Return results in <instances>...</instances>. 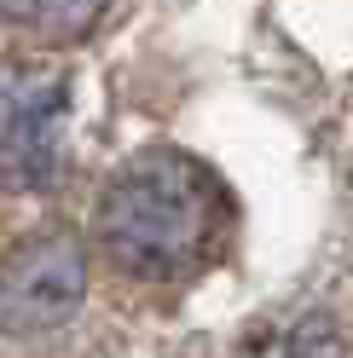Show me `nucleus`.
<instances>
[{
  "instance_id": "obj_1",
  "label": "nucleus",
  "mask_w": 353,
  "mask_h": 358,
  "mask_svg": "<svg viewBox=\"0 0 353 358\" xmlns=\"http://www.w3.org/2000/svg\"><path fill=\"white\" fill-rule=\"evenodd\" d=\"M232 231V191L191 150H139L99 191L93 243L134 283H191Z\"/></svg>"
},
{
  "instance_id": "obj_2",
  "label": "nucleus",
  "mask_w": 353,
  "mask_h": 358,
  "mask_svg": "<svg viewBox=\"0 0 353 358\" xmlns=\"http://www.w3.org/2000/svg\"><path fill=\"white\" fill-rule=\"evenodd\" d=\"M70 162V81L47 64L0 70V191L47 196Z\"/></svg>"
},
{
  "instance_id": "obj_3",
  "label": "nucleus",
  "mask_w": 353,
  "mask_h": 358,
  "mask_svg": "<svg viewBox=\"0 0 353 358\" xmlns=\"http://www.w3.org/2000/svg\"><path fill=\"white\" fill-rule=\"evenodd\" d=\"M87 301V243L70 226H41L18 237V249L0 260V329L41 335L58 329Z\"/></svg>"
},
{
  "instance_id": "obj_4",
  "label": "nucleus",
  "mask_w": 353,
  "mask_h": 358,
  "mask_svg": "<svg viewBox=\"0 0 353 358\" xmlns=\"http://www.w3.org/2000/svg\"><path fill=\"white\" fill-rule=\"evenodd\" d=\"M116 0H0V17L35 41H81L104 24Z\"/></svg>"
},
{
  "instance_id": "obj_5",
  "label": "nucleus",
  "mask_w": 353,
  "mask_h": 358,
  "mask_svg": "<svg viewBox=\"0 0 353 358\" xmlns=\"http://www.w3.org/2000/svg\"><path fill=\"white\" fill-rule=\"evenodd\" d=\"M267 358H347V335L324 312H301L267 341Z\"/></svg>"
}]
</instances>
